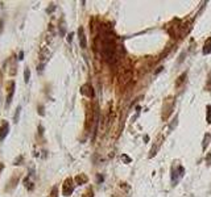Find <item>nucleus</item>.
Segmentation results:
<instances>
[{
	"label": "nucleus",
	"mask_w": 211,
	"mask_h": 197,
	"mask_svg": "<svg viewBox=\"0 0 211 197\" xmlns=\"http://www.w3.org/2000/svg\"><path fill=\"white\" fill-rule=\"evenodd\" d=\"M73 189H74V184H71V179H67L65 184H63V194L70 196L73 193Z\"/></svg>",
	"instance_id": "nucleus-2"
},
{
	"label": "nucleus",
	"mask_w": 211,
	"mask_h": 197,
	"mask_svg": "<svg viewBox=\"0 0 211 197\" xmlns=\"http://www.w3.org/2000/svg\"><path fill=\"white\" fill-rule=\"evenodd\" d=\"M78 36H79V42H81V47H86V37H85V32H83V28H79L78 29Z\"/></svg>",
	"instance_id": "nucleus-6"
},
{
	"label": "nucleus",
	"mask_w": 211,
	"mask_h": 197,
	"mask_svg": "<svg viewBox=\"0 0 211 197\" xmlns=\"http://www.w3.org/2000/svg\"><path fill=\"white\" fill-rule=\"evenodd\" d=\"M185 78H186V72H185V74H182V75H181V76L178 78V82H177V87H179V84H181V83H183V82H185Z\"/></svg>",
	"instance_id": "nucleus-9"
},
{
	"label": "nucleus",
	"mask_w": 211,
	"mask_h": 197,
	"mask_svg": "<svg viewBox=\"0 0 211 197\" xmlns=\"http://www.w3.org/2000/svg\"><path fill=\"white\" fill-rule=\"evenodd\" d=\"M82 181H86V177H85V176L78 177V183H82Z\"/></svg>",
	"instance_id": "nucleus-13"
},
{
	"label": "nucleus",
	"mask_w": 211,
	"mask_h": 197,
	"mask_svg": "<svg viewBox=\"0 0 211 197\" xmlns=\"http://www.w3.org/2000/svg\"><path fill=\"white\" fill-rule=\"evenodd\" d=\"M82 93L89 96V97H94V89L91 88L90 84H86V85L82 87Z\"/></svg>",
	"instance_id": "nucleus-3"
},
{
	"label": "nucleus",
	"mask_w": 211,
	"mask_h": 197,
	"mask_svg": "<svg viewBox=\"0 0 211 197\" xmlns=\"http://www.w3.org/2000/svg\"><path fill=\"white\" fill-rule=\"evenodd\" d=\"M19 59H20V61L24 59V53H22V51H20V54H19Z\"/></svg>",
	"instance_id": "nucleus-14"
},
{
	"label": "nucleus",
	"mask_w": 211,
	"mask_h": 197,
	"mask_svg": "<svg viewBox=\"0 0 211 197\" xmlns=\"http://www.w3.org/2000/svg\"><path fill=\"white\" fill-rule=\"evenodd\" d=\"M20 111H21V108L19 107V108H17V111H16V114H15V122H17V120H19V113H20Z\"/></svg>",
	"instance_id": "nucleus-12"
},
{
	"label": "nucleus",
	"mask_w": 211,
	"mask_h": 197,
	"mask_svg": "<svg viewBox=\"0 0 211 197\" xmlns=\"http://www.w3.org/2000/svg\"><path fill=\"white\" fill-rule=\"evenodd\" d=\"M24 78H25V82L28 83V82H29V70H28V68H27L25 72H24Z\"/></svg>",
	"instance_id": "nucleus-11"
},
{
	"label": "nucleus",
	"mask_w": 211,
	"mask_h": 197,
	"mask_svg": "<svg viewBox=\"0 0 211 197\" xmlns=\"http://www.w3.org/2000/svg\"><path fill=\"white\" fill-rule=\"evenodd\" d=\"M210 139H211V135L208 134V133H206V134H204V139H203V143H202V149H203V150H206V149H207L208 143H210Z\"/></svg>",
	"instance_id": "nucleus-7"
},
{
	"label": "nucleus",
	"mask_w": 211,
	"mask_h": 197,
	"mask_svg": "<svg viewBox=\"0 0 211 197\" xmlns=\"http://www.w3.org/2000/svg\"><path fill=\"white\" fill-rule=\"evenodd\" d=\"M8 129H9V125H8L7 122H4L3 126H2V129H0V141H4V138L7 137Z\"/></svg>",
	"instance_id": "nucleus-5"
},
{
	"label": "nucleus",
	"mask_w": 211,
	"mask_h": 197,
	"mask_svg": "<svg viewBox=\"0 0 211 197\" xmlns=\"http://www.w3.org/2000/svg\"><path fill=\"white\" fill-rule=\"evenodd\" d=\"M206 91H211V74H210V78H208V83L206 84Z\"/></svg>",
	"instance_id": "nucleus-10"
},
{
	"label": "nucleus",
	"mask_w": 211,
	"mask_h": 197,
	"mask_svg": "<svg viewBox=\"0 0 211 197\" xmlns=\"http://www.w3.org/2000/svg\"><path fill=\"white\" fill-rule=\"evenodd\" d=\"M183 173H185V168L182 166H177L175 168H173L172 170V180H173V183L174 184L177 183L178 179H181L183 176Z\"/></svg>",
	"instance_id": "nucleus-1"
},
{
	"label": "nucleus",
	"mask_w": 211,
	"mask_h": 197,
	"mask_svg": "<svg viewBox=\"0 0 211 197\" xmlns=\"http://www.w3.org/2000/svg\"><path fill=\"white\" fill-rule=\"evenodd\" d=\"M206 120H207L208 124H211V105H207V117H206Z\"/></svg>",
	"instance_id": "nucleus-8"
},
{
	"label": "nucleus",
	"mask_w": 211,
	"mask_h": 197,
	"mask_svg": "<svg viewBox=\"0 0 211 197\" xmlns=\"http://www.w3.org/2000/svg\"><path fill=\"white\" fill-rule=\"evenodd\" d=\"M202 53L204 55H207V54L211 53V37H208L206 39V42H204V45H203V49H202Z\"/></svg>",
	"instance_id": "nucleus-4"
},
{
	"label": "nucleus",
	"mask_w": 211,
	"mask_h": 197,
	"mask_svg": "<svg viewBox=\"0 0 211 197\" xmlns=\"http://www.w3.org/2000/svg\"><path fill=\"white\" fill-rule=\"evenodd\" d=\"M123 159H124L125 162H128V163L131 162V158H128V156H125V155H123Z\"/></svg>",
	"instance_id": "nucleus-15"
},
{
	"label": "nucleus",
	"mask_w": 211,
	"mask_h": 197,
	"mask_svg": "<svg viewBox=\"0 0 211 197\" xmlns=\"http://www.w3.org/2000/svg\"><path fill=\"white\" fill-rule=\"evenodd\" d=\"M71 37H73V33H70V34H69V38H67V39H69V42L71 41Z\"/></svg>",
	"instance_id": "nucleus-16"
}]
</instances>
